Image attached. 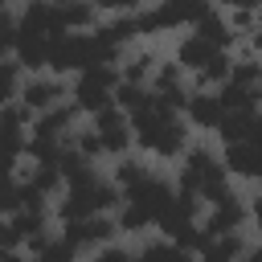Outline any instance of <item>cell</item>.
<instances>
[{"instance_id":"6da1fadb","label":"cell","mask_w":262,"mask_h":262,"mask_svg":"<svg viewBox=\"0 0 262 262\" xmlns=\"http://www.w3.org/2000/svg\"><path fill=\"white\" fill-rule=\"evenodd\" d=\"M135 123V143L143 151H151L156 160H176L188 151V115H180L176 106L151 98V106H143L139 115H131Z\"/></svg>"},{"instance_id":"7a4b0ae2","label":"cell","mask_w":262,"mask_h":262,"mask_svg":"<svg viewBox=\"0 0 262 262\" xmlns=\"http://www.w3.org/2000/svg\"><path fill=\"white\" fill-rule=\"evenodd\" d=\"M70 98H74V86H70L61 74H53V70H37V74L25 78L16 102H20L25 111H33V119H37V115H45V111H53V106H61V102H70Z\"/></svg>"},{"instance_id":"3957f363","label":"cell","mask_w":262,"mask_h":262,"mask_svg":"<svg viewBox=\"0 0 262 262\" xmlns=\"http://www.w3.org/2000/svg\"><path fill=\"white\" fill-rule=\"evenodd\" d=\"M90 119H94V131L102 135L106 156H127V147H131V139H135V123H131V115L119 111V106L111 102L106 111H98V115H90Z\"/></svg>"},{"instance_id":"277c9868","label":"cell","mask_w":262,"mask_h":262,"mask_svg":"<svg viewBox=\"0 0 262 262\" xmlns=\"http://www.w3.org/2000/svg\"><path fill=\"white\" fill-rule=\"evenodd\" d=\"M246 221H250V205L229 188L217 205H209V213H205V221H201V225H205V233H209V237H221V233H237Z\"/></svg>"},{"instance_id":"5b68a950","label":"cell","mask_w":262,"mask_h":262,"mask_svg":"<svg viewBox=\"0 0 262 262\" xmlns=\"http://www.w3.org/2000/svg\"><path fill=\"white\" fill-rule=\"evenodd\" d=\"M184 115H188L192 127H201V131H217L221 119H225L229 111H225V102H221L217 90H192L188 102H184Z\"/></svg>"},{"instance_id":"8992f818","label":"cell","mask_w":262,"mask_h":262,"mask_svg":"<svg viewBox=\"0 0 262 262\" xmlns=\"http://www.w3.org/2000/svg\"><path fill=\"white\" fill-rule=\"evenodd\" d=\"M217 53H221V49H217V45H213L209 37L192 33V29H188V33H184V37L176 41V61H180V66H184L188 74H201V70H205V66H209V61H213Z\"/></svg>"},{"instance_id":"52a82bcc","label":"cell","mask_w":262,"mask_h":262,"mask_svg":"<svg viewBox=\"0 0 262 262\" xmlns=\"http://www.w3.org/2000/svg\"><path fill=\"white\" fill-rule=\"evenodd\" d=\"M225 168H229V176H262V143H254V139H242V143H225Z\"/></svg>"},{"instance_id":"ba28073f","label":"cell","mask_w":262,"mask_h":262,"mask_svg":"<svg viewBox=\"0 0 262 262\" xmlns=\"http://www.w3.org/2000/svg\"><path fill=\"white\" fill-rule=\"evenodd\" d=\"M188 29H192V33H201V37H209L217 49H233V45H237V37H242V33L229 25V12H221L217 4H213L196 25H188Z\"/></svg>"},{"instance_id":"9c48e42d","label":"cell","mask_w":262,"mask_h":262,"mask_svg":"<svg viewBox=\"0 0 262 262\" xmlns=\"http://www.w3.org/2000/svg\"><path fill=\"white\" fill-rule=\"evenodd\" d=\"M246 254H250V246H246V237L237 229V233L209 237L205 250H201V262H246Z\"/></svg>"},{"instance_id":"30bf717a","label":"cell","mask_w":262,"mask_h":262,"mask_svg":"<svg viewBox=\"0 0 262 262\" xmlns=\"http://www.w3.org/2000/svg\"><path fill=\"white\" fill-rule=\"evenodd\" d=\"M119 70H123V82H139V86H147L151 74L160 70V57H156L151 49H127L123 61H119Z\"/></svg>"},{"instance_id":"8fae6325","label":"cell","mask_w":262,"mask_h":262,"mask_svg":"<svg viewBox=\"0 0 262 262\" xmlns=\"http://www.w3.org/2000/svg\"><path fill=\"white\" fill-rule=\"evenodd\" d=\"M98 4L94 0H74V4H66L61 8V16H66V29L70 33H86V29H98Z\"/></svg>"},{"instance_id":"7c38bea8","label":"cell","mask_w":262,"mask_h":262,"mask_svg":"<svg viewBox=\"0 0 262 262\" xmlns=\"http://www.w3.org/2000/svg\"><path fill=\"white\" fill-rule=\"evenodd\" d=\"M188 258L192 254L180 250L172 237H151V242L139 246V262H188Z\"/></svg>"},{"instance_id":"4fadbf2b","label":"cell","mask_w":262,"mask_h":262,"mask_svg":"<svg viewBox=\"0 0 262 262\" xmlns=\"http://www.w3.org/2000/svg\"><path fill=\"white\" fill-rule=\"evenodd\" d=\"M151 176V168L143 164V160H135V156H119V164H115V172H111V180L127 192V188H135L139 180H147Z\"/></svg>"},{"instance_id":"5bb4252c","label":"cell","mask_w":262,"mask_h":262,"mask_svg":"<svg viewBox=\"0 0 262 262\" xmlns=\"http://www.w3.org/2000/svg\"><path fill=\"white\" fill-rule=\"evenodd\" d=\"M115 221H119L123 233H143L147 225H156V217H151L143 205H135V201H123V205L115 209Z\"/></svg>"},{"instance_id":"9a60e30c","label":"cell","mask_w":262,"mask_h":262,"mask_svg":"<svg viewBox=\"0 0 262 262\" xmlns=\"http://www.w3.org/2000/svg\"><path fill=\"white\" fill-rule=\"evenodd\" d=\"M86 262H139V250L119 246V242H106V246H94Z\"/></svg>"},{"instance_id":"2e32d148","label":"cell","mask_w":262,"mask_h":262,"mask_svg":"<svg viewBox=\"0 0 262 262\" xmlns=\"http://www.w3.org/2000/svg\"><path fill=\"white\" fill-rule=\"evenodd\" d=\"M70 143H74V147H78L82 156H90V160H98V156H106V147H102V135L94 131V123H90V127H78Z\"/></svg>"},{"instance_id":"e0dca14e","label":"cell","mask_w":262,"mask_h":262,"mask_svg":"<svg viewBox=\"0 0 262 262\" xmlns=\"http://www.w3.org/2000/svg\"><path fill=\"white\" fill-rule=\"evenodd\" d=\"M250 217H254V225H258V233H262V192L250 201Z\"/></svg>"},{"instance_id":"ac0fdd59","label":"cell","mask_w":262,"mask_h":262,"mask_svg":"<svg viewBox=\"0 0 262 262\" xmlns=\"http://www.w3.org/2000/svg\"><path fill=\"white\" fill-rule=\"evenodd\" d=\"M53 4H57V8H66V4H74V0H53Z\"/></svg>"},{"instance_id":"d6986e66","label":"cell","mask_w":262,"mask_h":262,"mask_svg":"<svg viewBox=\"0 0 262 262\" xmlns=\"http://www.w3.org/2000/svg\"><path fill=\"white\" fill-rule=\"evenodd\" d=\"M258 29H262V4H258Z\"/></svg>"},{"instance_id":"ffe728a7","label":"cell","mask_w":262,"mask_h":262,"mask_svg":"<svg viewBox=\"0 0 262 262\" xmlns=\"http://www.w3.org/2000/svg\"><path fill=\"white\" fill-rule=\"evenodd\" d=\"M143 4H164V0H143Z\"/></svg>"},{"instance_id":"44dd1931","label":"cell","mask_w":262,"mask_h":262,"mask_svg":"<svg viewBox=\"0 0 262 262\" xmlns=\"http://www.w3.org/2000/svg\"><path fill=\"white\" fill-rule=\"evenodd\" d=\"M209 4H217V0H209Z\"/></svg>"},{"instance_id":"7402d4cb","label":"cell","mask_w":262,"mask_h":262,"mask_svg":"<svg viewBox=\"0 0 262 262\" xmlns=\"http://www.w3.org/2000/svg\"><path fill=\"white\" fill-rule=\"evenodd\" d=\"M258 184H262V176H258Z\"/></svg>"}]
</instances>
